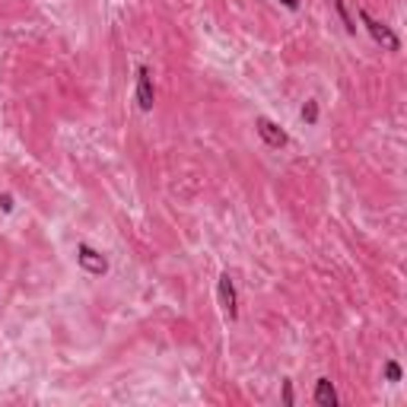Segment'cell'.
<instances>
[{
  "mask_svg": "<svg viewBox=\"0 0 407 407\" xmlns=\"http://www.w3.org/2000/svg\"><path fill=\"white\" fill-rule=\"evenodd\" d=\"M76 264L83 267L86 274H92V277H102L108 271L105 255H99V251L90 249V245H76Z\"/></svg>",
  "mask_w": 407,
  "mask_h": 407,
  "instance_id": "7a4b0ae2",
  "label": "cell"
},
{
  "mask_svg": "<svg viewBox=\"0 0 407 407\" xmlns=\"http://www.w3.org/2000/svg\"><path fill=\"white\" fill-rule=\"evenodd\" d=\"M153 102H156V90H153L150 67H137V105L140 112H153Z\"/></svg>",
  "mask_w": 407,
  "mask_h": 407,
  "instance_id": "3957f363",
  "label": "cell"
},
{
  "mask_svg": "<svg viewBox=\"0 0 407 407\" xmlns=\"http://www.w3.org/2000/svg\"><path fill=\"white\" fill-rule=\"evenodd\" d=\"M359 19H363V25L366 29H369V35H373L375 39V45H382L385 51H398L401 48V39L395 32H391L388 25L385 23H379V19H373L369 17V13H366V10H359Z\"/></svg>",
  "mask_w": 407,
  "mask_h": 407,
  "instance_id": "6da1fadb",
  "label": "cell"
},
{
  "mask_svg": "<svg viewBox=\"0 0 407 407\" xmlns=\"http://www.w3.org/2000/svg\"><path fill=\"white\" fill-rule=\"evenodd\" d=\"M331 3H334V10H337V17H341L344 29H347L350 35H353V32H357V23H353V17L347 13V3H344V0H331Z\"/></svg>",
  "mask_w": 407,
  "mask_h": 407,
  "instance_id": "52a82bcc",
  "label": "cell"
},
{
  "mask_svg": "<svg viewBox=\"0 0 407 407\" xmlns=\"http://www.w3.org/2000/svg\"><path fill=\"white\" fill-rule=\"evenodd\" d=\"M385 379H388V382H398V379H401V366L395 363V359L385 363Z\"/></svg>",
  "mask_w": 407,
  "mask_h": 407,
  "instance_id": "9c48e42d",
  "label": "cell"
},
{
  "mask_svg": "<svg viewBox=\"0 0 407 407\" xmlns=\"http://www.w3.org/2000/svg\"><path fill=\"white\" fill-rule=\"evenodd\" d=\"M280 3H283V7H290V10L300 7V0H280Z\"/></svg>",
  "mask_w": 407,
  "mask_h": 407,
  "instance_id": "7c38bea8",
  "label": "cell"
},
{
  "mask_svg": "<svg viewBox=\"0 0 407 407\" xmlns=\"http://www.w3.org/2000/svg\"><path fill=\"white\" fill-rule=\"evenodd\" d=\"M220 306H223L226 318L236 322L239 309H236V283H233V277H229V274H220Z\"/></svg>",
  "mask_w": 407,
  "mask_h": 407,
  "instance_id": "5b68a950",
  "label": "cell"
},
{
  "mask_svg": "<svg viewBox=\"0 0 407 407\" xmlns=\"http://www.w3.org/2000/svg\"><path fill=\"white\" fill-rule=\"evenodd\" d=\"M0 207L10 213V210H13V198H10V194H3V198H0Z\"/></svg>",
  "mask_w": 407,
  "mask_h": 407,
  "instance_id": "8fae6325",
  "label": "cell"
},
{
  "mask_svg": "<svg viewBox=\"0 0 407 407\" xmlns=\"http://www.w3.org/2000/svg\"><path fill=\"white\" fill-rule=\"evenodd\" d=\"M283 401H286V404H293V382H290V379L283 382Z\"/></svg>",
  "mask_w": 407,
  "mask_h": 407,
  "instance_id": "30bf717a",
  "label": "cell"
},
{
  "mask_svg": "<svg viewBox=\"0 0 407 407\" xmlns=\"http://www.w3.org/2000/svg\"><path fill=\"white\" fill-rule=\"evenodd\" d=\"M315 404L337 407V391H334L331 379H318V382H315Z\"/></svg>",
  "mask_w": 407,
  "mask_h": 407,
  "instance_id": "8992f818",
  "label": "cell"
},
{
  "mask_svg": "<svg viewBox=\"0 0 407 407\" xmlns=\"http://www.w3.org/2000/svg\"><path fill=\"white\" fill-rule=\"evenodd\" d=\"M255 127H258V134H261V140H264L267 147H274V150H280V147H286V143H290L286 131H283L280 125H274L271 118H258Z\"/></svg>",
  "mask_w": 407,
  "mask_h": 407,
  "instance_id": "277c9868",
  "label": "cell"
},
{
  "mask_svg": "<svg viewBox=\"0 0 407 407\" xmlns=\"http://www.w3.org/2000/svg\"><path fill=\"white\" fill-rule=\"evenodd\" d=\"M302 121H306V125H315L318 121V102L315 99H309L306 105H302Z\"/></svg>",
  "mask_w": 407,
  "mask_h": 407,
  "instance_id": "ba28073f",
  "label": "cell"
}]
</instances>
